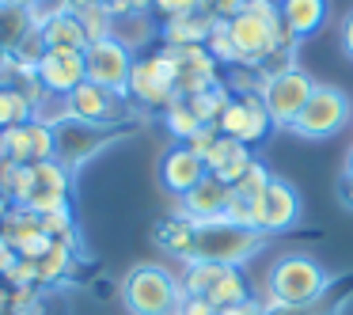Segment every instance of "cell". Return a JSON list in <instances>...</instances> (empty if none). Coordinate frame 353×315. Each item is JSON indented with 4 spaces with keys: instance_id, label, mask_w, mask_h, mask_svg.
<instances>
[{
    "instance_id": "1",
    "label": "cell",
    "mask_w": 353,
    "mask_h": 315,
    "mask_svg": "<svg viewBox=\"0 0 353 315\" xmlns=\"http://www.w3.org/2000/svg\"><path fill=\"white\" fill-rule=\"evenodd\" d=\"M330 274L312 254H281L266 274V312H300L323 300Z\"/></svg>"
},
{
    "instance_id": "2",
    "label": "cell",
    "mask_w": 353,
    "mask_h": 315,
    "mask_svg": "<svg viewBox=\"0 0 353 315\" xmlns=\"http://www.w3.org/2000/svg\"><path fill=\"white\" fill-rule=\"evenodd\" d=\"M122 300L130 315H175L179 300H183V285L171 270L156 266V262H141L125 274Z\"/></svg>"
},
{
    "instance_id": "3",
    "label": "cell",
    "mask_w": 353,
    "mask_h": 315,
    "mask_svg": "<svg viewBox=\"0 0 353 315\" xmlns=\"http://www.w3.org/2000/svg\"><path fill=\"white\" fill-rule=\"evenodd\" d=\"M266 236L254 228H239L232 221H209L194 232L190 262H221V266H243L262 251Z\"/></svg>"
},
{
    "instance_id": "4",
    "label": "cell",
    "mask_w": 353,
    "mask_h": 315,
    "mask_svg": "<svg viewBox=\"0 0 353 315\" xmlns=\"http://www.w3.org/2000/svg\"><path fill=\"white\" fill-rule=\"evenodd\" d=\"M345 122H350V99H345V92L342 88H330V84H315L312 99L304 103V110H300V118L292 122L289 133H296L304 141H327L334 133H342Z\"/></svg>"
},
{
    "instance_id": "5",
    "label": "cell",
    "mask_w": 353,
    "mask_h": 315,
    "mask_svg": "<svg viewBox=\"0 0 353 315\" xmlns=\"http://www.w3.org/2000/svg\"><path fill=\"white\" fill-rule=\"evenodd\" d=\"M130 99L141 103L148 110H168L179 99L175 92V61L168 57V50H156L148 57H137L130 72Z\"/></svg>"
},
{
    "instance_id": "6",
    "label": "cell",
    "mask_w": 353,
    "mask_h": 315,
    "mask_svg": "<svg viewBox=\"0 0 353 315\" xmlns=\"http://www.w3.org/2000/svg\"><path fill=\"white\" fill-rule=\"evenodd\" d=\"M312 92H315V80L304 69H296V65L277 72V77H270L266 88H262V107H266L274 130H292V122L300 118V110L312 99Z\"/></svg>"
},
{
    "instance_id": "7",
    "label": "cell",
    "mask_w": 353,
    "mask_h": 315,
    "mask_svg": "<svg viewBox=\"0 0 353 315\" xmlns=\"http://www.w3.org/2000/svg\"><path fill=\"white\" fill-rule=\"evenodd\" d=\"M133 50H125L118 39H99V42H88L84 50V69L88 80L107 92H118L130 99V72H133Z\"/></svg>"
},
{
    "instance_id": "8",
    "label": "cell",
    "mask_w": 353,
    "mask_h": 315,
    "mask_svg": "<svg viewBox=\"0 0 353 315\" xmlns=\"http://www.w3.org/2000/svg\"><path fill=\"white\" fill-rule=\"evenodd\" d=\"M163 50H168V57L175 61V92H179V99H194V95L224 84L221 65L209 57L205 46H163Z\"/></svg>"
},
{
    "instance_id": "9",
    "label": "cell",
    "mask_w": 353,
    "mask_h": 315,
    "mask_svg": "<svg viewBox=\"0 0 353 315\" xmlns=\"http://www.w3.org/2000/svg\"><path fill=\"white\" fill-rule=\"evenodd\" d=\"M0 152L8 156L12 163L19 167H34V163H46L57 156V130L39 118L16 125V130H4L0 133Z\"/></svg>"
},
{
    "instance_id": "10",
    "label": "cell",
    "mask_w": 353,
    "mask_h": 315,
    "mask_svg": "<svg viewBox=\"0 0 353 315\" xmlns=\"http://www.w3.org/2000/svg\"><path fill=\"white\" fill-rule=\"evenodd\" d=\"M65 103H69V122L95 125V130H110V125L122 122V103H125V95L107 92V88L84 80L77 92L65 95Z\"/></svg>"
},
{
    "instance_id": "11",
    "label": "cell",
    "mask_w": 353,
    "mask_h": 315,
    "mask_svg": "<svg viewBox=\"0 0 353 315\" xmlns=\"http://www.w3.org/2000/svg\"><path fill=\"white\" fill-rule=\"evenodd\" d=\"M216 130H221L224 137H232V141L251 148V145H259V141H266L270 133H274V122H270L266 107H262V95H243V99L228 103V110L221 114Z\"/></svg>"
},
{
    "instance_id": "12",
    "label": "cell",
    "mask_w": 353,
    "mask_h": 315,
    "mask_svg": "<svg viewBox=\"0 0 353 315\" xmlns=\"http://www.w3.org/2000/svg\"><path fill=\"white\" fill-rule=\"evenodd\" d=\"M300 213H304V205H300V194L296 186L289 183V179H270L266 194L259 198V232L262 236H274V232H289L300 224Z\"/></svg>"
},
{
    "instance_id": "13",
    "label": "cell",
    "mask_w": 353,
    "mask_h": 315,
    "mask_svg": "<svg viewBox=\"0 0 353 315\" xmlns=\"http://www.w3.org/2000/svg\"><path fill=\"white\" fill-rule=\"evenodd\" d=\"M0 239H4L19 258H31V262H39L42 254L50 251V243H54V239L42 232V216L31 213V209H23V205H8V213L0 221Z\"/></svg>"
},
{
    "instance_id": "14",
    "label": "cell",
    "mask_w": 353,
    "mask_h": 315,
    "mask_svg": "<svg viewBox=\"0 0 353 315\" xmlns=\"http://www.w3.org/2000/svg\"><path fill=\"white\" fill-rule=\"evenodd\" d=\"M34 80H39L42 92H50V95L77 92V88L88 80L84 50H46L42 61H39V69H34Z\"/></svg>"
},
{
    "instance_id": "15",
    "label": "cell",
    "mask_w": 353,
    "mask_h": 315,
    "mask_svg": "<svg viewBox=\"0 0 353 315\" xmlns=\"http://www.w3.org/2000/svg\"><path fill=\"white\" fill-rule=\"evenodd\" d=\"M228 23V34L232 42H236L239 57H243V65H259L262 57L274 50V34L281 23H266V19L251 16V12H236L232 19H224Z\"/></svg>"
},
{
    "instance_id": "16",
    "label": "cell",
    "mask_w": 353,
    "mask_h": 315,
    "mask_svg": "<svg viewBox=\"0 0 353 315\" xmlns=\"http://www.w3.org/2000/svg\"><path fill=\"white\" fill-rule=\"evenodd\" d=\"M228 201H232V186L221 183L216 175H205L190 194H183V198H179V213L190 216L194 224L224 221V213H228Z\"/></svg>"
},
{
    "instance_id": "17",
    "label": "cell",
    "mask_w": 353,
    "mask_h": 315,
    "mask_svg": "<svg viewBox=\"0 0 353 315\" xmlns=\"http://www.w3.org/2000/svg\"><path fill=\"white\" fill-rule=\"evenodd\" d=\"M205 175H209L205 160H201L198 152H190L186 145H175L168 156H163V163H160V183H163V190L175 194V198L190 194Z\"/></svg>"
},
{
    "instance_id": "18",
    "label": "cell",
    "mask_w": 353,
    "mask_h": 315,
    "mask_svg": "<svg viewBox=\"0 0 353 315\" xmlns=\"http://www.w3.org/2000/svg\"><path fill=\"white\" fill-rule=\"evenodd\" d=\"M216 19L209 12L194 8L186 16H175V19H163L160 27V42L163 46H205L209 34H213Z\"/></svg>"
},
{
    "instance_id": "19",
    "label": "cell",
    "mask_w": 353,
    "mask_h": 315,
    "mask_svg": "<svg viewBox=\"0 0 353 315\" xmlns=\"http://www.w3.org/2000/svg\"><path fill=\"white\" fill-rule=\"evenodd\" d=\"M277 12H281V23L289 27L296 39L323 31L330 19V0H277Z\"/></svg>"
},
{
    "instance_id": "20",
    "label": "cell",
    "mask_w": 353,
    "mask_h": 315,
    "mask_svg": "<svg viewBox=\"0 0 353 315\" xmlns=\"http://www.w3.org/2000/svg\"><path fill=\"white\" fill-rule=\"evenodd\" d=\"M251 160H254L251 148L221 133V137H216V145L209 148V156H205V171H209V175H216L221 183H228V186H232L247 167H251Z\"/></svg>"
},
{
    "instance_id": "21",
    "label": "cell",
    "mask_w": 353,
    "mask_h": 315,
    "mask_svg": "<svg viewBox=\"0 0 353 315\" xmlns=\"http://www.w3.org/2000/svg\"><path fill=\"white\" fill-rule=\"evenodd\" d=\"M39 31L46 50H88V31L77 12H54L50 19L39 23Z\"/></svg>"
},
{
    "instance_id": "22",
    "label": "cell",
    "mask_w": 353,
    "mask_h": 315,
    "mask_svg": "<svg viewBox=\"0 0 353 315\" xmlns=\"http://www.w3.org/2000/svg\"><path fill=\"white\" fill-rule=\"evenodd\" d=\"M194 232H198V224H194L190 216L171 213V216H163V221L152 228V236H156V243H160L168 254H175V258H183V262H190Z\"/></svg>"
},
{
    "instance_id": "23",
    "label": "cell",
    "mask_w": 353,
    "mask_h": 315,
    "mask_svg": "<svg viewBox=\"0 0 353 315\" xmlns=\"http://www.w3.org/2000/svg\"><path fill=\"white\" fill-rule=\"evenodd\" d=\"M152 34H160L152 12H125V16H114V27H110V39H118L125 50H141Z\"/></svg>"
},
{
    "instance_id": "24",
    "label": "cell",
    "mask_w": 353,
    "mask_h": 315,
    "mask_svg": "<svg viewBox=\"0 0 353 315\" xmlns=\"http://www.w3.org/2000/svg\"><path fill=\"white\" fill-rule=\"evenodd\" d=\"M205 300L216 312L228 307V304H239V300H251V281H247V274L239 266H224L221 277L213 281V289L205 292Z\"/></svg>"
},
{
    "instance_id": "25",
    "label": "cell",
    "mask_w": 353,
    "mask_h": 315,
    "mask_svg": "<svg viewBox=\"0 0 353 315\" xmlns=\"http://www.w3.org/2000/svg\"><path fill=\"white\" fill-rule=\"evenodd\" d=\"M34 16H31V8H16V4H0V46L8 50H16L19 42L27 39V34L34 31Z\"/></svg>"
},
{
    "instance_id": "26",
    "label": "cell",
    "mask_w": 353,
    "mask_h": 315,
    "mask_svg": "<svg viewBox=\"0 0 353 315\" xmlns=\"http://www.w3.org/2000/svg\"><path fill=\"white\" fill-rule=\"evenodd\" d=\"M77 243H65V239H54L50 251L39 258V285H57L61 277H69L72 262H77Z\"/></svg>"
},
{
    "instance_id": "27",
    "label": "cell",
    "mask_w": 353,
    "mask_h": 315,
    "mask_svg": "<svg viewBox=\"0 0 353 315\" xmlns=\"http://www.w3.org/2000/svg\"><path fill=\"white\" fill-rule=\"evenodd\" d=\"M34 118V107L27 99V92L19 84H4L0 88V133L4 130H16V125L31 122Z\"/></svg>"
},
{
    "instance_id": "28",
    "label": "cell",
    "mask_w": 353,
    "mask_h": 315,
    "mask_svg": "<svg viewBox=\"0 0 353 315\" xmlns=\"http://www.w3.org/2000/svg\"><path fill=\"white\" fill-rule=\"evenodd\" d=\"M186 103H190V110L198 114L201 125H216V122H221V114L228 110V103H232V92L224 84H216V88H209V92L194 95V99H186Z\"/></svg>"
},
{
    "instance_id": "29",
    "label": "cell",
    "mask_w": 353,
    "mask_h": 315,
    "mask_svg": "<svg viewBox=\"0 0 353 315\" xmlns=\"http://www.w3.org/2000/svg\"><path fill=\"white\" fill-rule=\"evenodd\" d=\"M163 125H168V133L179 141V145H186V141L201 130L198 114L190 110V103H186V99H175L168 110H163Z\"/></svg>"
},
{
    "instance_id": "30",
    "label": "cell",
    "mask_w": 353,
    "mask_h": 315,
    "mask_svg": "<svg viewBox=\"0 0 353 315\" xmlns=\"http://www.w3.org/2000/svg\"><path fill=\"white\" fill-rule=\"evenodd\" d=\"M224 88L232 92V99H243V95H262L266 77H262L259 65H236V69L224 72Z\"/></svg>"
},
{
    "instance_id": "31",
    "label": "cell",
    "mask_w": 353,
    "mask_h": 315,
    "mask_svg": "<svg viewBox=\"0 0 353 315\" xmlns=\"http://www.w3.org/2000/svg\"><path fill=\"white\" fill-rule=\"evenodd\" d=\"M270 179H274V171H270L262 160H251V167L232 183V194H236V198H247V201H259L262 194H266Z\"/></svg>"
},
{
    "instance_id": "32",
    "label": "cell",
    "mask_w": 353,
    "mask_h": 315,
    "mask_svg": "<svg viewBox=\"0 0 353 315\" xmlns=\"http://www.w3.org/2000/svg\"><path fill=\"white\" fill-rule=\"evenodd\" d=\"M205 50H209V57H213L221 69H236V65H243V57H239V50H236V42H232L228 23H224V19H216V27H213V34H209Z\"/></svg>"
},
{
    "instance_id": "33",
    "label": "cell",
    "mask_w": 353,
    "mask_h": 315,
    "mask_svg": "<svg viewBox=\"0 0 353 315\" xmlns=\"http://www.w3.org/2000/svg\"><path fill=\"white\" fill-rule=\"evenodd\" d=\"M80 23H84V31H88V42H99V39H110L114 16H110L107 4H95V8L80 12Z\"/></svg>"
},
{
    "instance_id": "34",
    "label": "cell",
    "mask_w": 353,
    "mask_h": 315,
    "mask_svg": "<svg viewBox=\"0 0 353 315\" xmlns=\"http://www.w3.org/2000/svg\"><path fill=\"white\" fill-rule=\"evenodd\" d=\"M42 232L50 239H65V243H77V224H72V209H54V213L42 216Z\"/></svg>"
},
{
    "instance_id": "35",
    "label": "cell",
    "mask_w": 353,
    "mask_h": 315,
    "mask_svg": "<svg viewBox=\"0 0 353 315\" xmlns=\"http://www.w3.org/2000/svg\"><path fill=\"white\" fill-rule=\"evenodd\" d=\"M4 281H8L12 289H39V262L16 258V262H12V270L4 274Z\"/></svg>"
},
{
    "instance_id": "36",
    "label": "cell",
    "mask_w": 353,
    "mask_h": 315,
    "mask_svg": "<svg viewBox=\"0 0 353 315\" xmlns=\"http://www.w3.org/2000/svg\"><path fill=\"white\" fill-rule=\"evenodd\" d=\"M247 0H198V8L209 12L213 19H232L236 12H243Z\"/></svg>"
},
{
    "instance_id": "37",
    "label": "cell",
    "mask_w": 353,
    "mask_h": 315,
    "mask_svg": "<svg viewBox=\"0 0 353 315\" xmlns=\"http://www.w3.org/2000/svg\"><path fill=\"white\" fill-rule=\"evenodd\" d=\"M198 8V0H152V12L160 19H175V16H186V12Z\"/></svg>"
},
{
    "instance_id": "38",
    "label": "cell",
    "mask_w": 353,
    "mask_h": 315,
    "mask_svg": "<svg viewBox=\"0 0 353 315\" xmlns=\"http://www.w3.org/2000/svg\"><path fill=\"white\" fill-rule=\"evenodd\" d=\"M216 137H221V130H216V125H201V130L194 133L190 141H186V148H190V152H198L201 160H205V156H209V148L216 145Z\"/></svg>"
},
{
    "instance_id": "39",
    "label": "cell",
    "mask_w": 353,
    "mask_h": 315,
    "mask_svg": "<svg viewBox=\"0 0 353 315\" xmlns=\"http://www.w3.org/2000/svg\"><path fill=\"white\" fill-rule=\"evenodd\" d=\"M175 315H216V307L209 304L205 296H186L183 292V300H179V312Z\"/></svg>"
},
{
    "instance_id": "40",
    "label": "cell",
    "mask_w": 353,
    "mask_h": 315,
    "mask_svg": "<svg viewBox=\"0 0 353 315\" xmlns=\"http://www.w3.org/2000/svg\"><path fill=\"white\" fill-rule=\"evenodd\" d=\"M216 315H270L266 312V304H259V300H239V304H228V307H221Z\"/></svg>"
},
{
    "instance_id": "41",
    "label": "cell",
    "mask_w": 353,
    "mask_h": 315,
    "mask_svg": "<svg viewBox=\"0 0 353 315\" xmlns=\"http://www.w3.org/2000/svg\"><path fill=\"white\" fill-rule=\"evenodd\" d=\"M12 77H16V65H12V54L4 46H0V88L12 84Z\"/></svg>"
},
{
    "instance_id": "42",
    "label": "cell",
    "mask_w": 353,
    "mask_h": 315,
    "mask_svg": "<svg viewBox=\"0 0 353 315\" xmlns=\"http://www.w3.org/2000/svg\"><path fill=\"white\" fill-rule=\"evenodd\" d=\"M342 50H345V54L353 57V12H350V16L342 19Z\"/></svg>"
},
{
    "instance_id": "43",
    "label": "cell",
    "mask_w": 353,
    "mask_h": 315,
    "mask_svg": "<svg viewBox=\"0 0 353 315\" xmlns=\"http://www.w3.org/2000/svg\"><path fill=\"white\" fill-rule=\"evenodd\" d=\"M338 198H342L345 205H353V183H350V179H342V186H338Z\"/></svg>"
},
{
    "instance_id": "44",
    "label": "cell",
    "mask_w": 353,
    "mask_h": 315,
    "mask_svg": "<svg viewBox=\"0 0 353 315\" xmlns=\"http://www.w3.org/2000/svg\"><path fill=\"white\" fill-rule=\"evenodd\" d=\"M4 312H8V292L0 289V315H4Z\"/></svg>"
},
{
    "instance_id": "45",
    "label": "cell",
    "mask_w": 353,
    "mask_h": 315,
    "mask_svg": "<svg viewBox=\"0 0 353 315\" xmlns=\"http://www.w3.org/2000/svg\"><path fill=\"white\" fill-rule=\"evenodd\" d=\"M345 179L353 183V152H350V163H345Z\"/></svg>"
},
{
    "instance_id": "46",
    "label": "cell",
    "mask_w": 353,
    "mask_h": 315,
    "mask_svg": "<svg viewBox=\"0 0 353 315\" xmlns=\"http://www.w3.org/2000/svg\"><path fill=\"white\" fill-rule=\"evenodd\" d=\"M0 156H4V152H0Z\"/></svg>"
}]
</instances>
